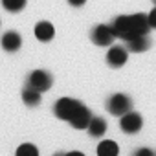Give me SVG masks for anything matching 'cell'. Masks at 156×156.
Instances as JSON below:
<instances>
[{
	"label": "cell",
	"mask_w": 156,
	"mask_h": 156,
	"mask_svg": "<svg viewBox=\"0 0 156 156\" xmlns=\"http://www.w3.org/2000/svg\"><path fill=\"white\" fill-rule=\"evenodd\" d=\"M129 59V50L119 44H110L107 51V62L112 68H121Z\"/></svg>",
	"instance_id": "obj_7"
},
{
	"label": "cell",
	"mask_w": 156,
	"mask_h": 156,
	"mask_svg": "<svg viewBox=\"0 0 156 156\" xmlns=\"http://www.w3.org/2000/svg\"><path fill=\"white\" fill-rule=\"evenodd\" d=\"M147 19H149V26H151V30H156V8L147 15Z\"/></svg>",
	"instance_id": "obj_17"
},
{
	"label": "cell",
	"mask_w": 156,
	"mask_h": 156,
	"mask_svg": "<svg viewBox=\"0 0 156 156\" xmlns=\"http://www.w3.org/2000/svg\"><path fill=\"white\" fill-rule=\"evenodd\" d=\"M2 6L9 13H19L26 8V0H2Z\"/></svg>",
	"instance_id": "obj_14"
},
{
	"label": "cell",
	"mask_w": 156,
	"mask_h": 156,
	"mask_svg": "<svg viewBox=\"0 0 156 156\" xmlns=\"http://www.w3.org/2000/svg\"><path fill=\"white\" fill-rule=\"evenodd\" d=\"M41 99H42V92H39V90H35V88H30V87H26V88L22 90V101H24V105H28V107H37V105L41 103Z\"/></svg>",
	"instance_id": "obj_12"
},
{
	"label": "cell",
	"mask_w": 156,
	"mask_h": 156,
	"mask_svg": "<svg viewBox=\"0 0 156 156\" xmlns=\"http://www.w3.org/2000/svg\"><path fill=\"white\" fill-rule=\"evenodd\" d=\"M68 4L73 6V8H81V6L87 4V0H68Z\"/></svg>",
	"instance_id": "obj_18"
},
{
	"label": "cell",
	"mask_w": 156,
	"mask_h": 156,
	"mask_svg": "<svg viewBox=\"0 0 156 156\" xmlns=\"http://www.w3.org/2000/svg\"><path fill=\"white\" fill-rule=\"evenodd\" d=\"M33 33H35V37H37L41 42H50V41L55 37V28H53L51 22H48V20H41V22H37Z\"/></svg>",
	"instance_id": "obj_9"
},
{
	"label": "cell",
	"mask_w": 156,
	"mask_h": 156,
	"mask_svg": "<svg viewBox=\"0 0 156 156\" xmlns=\"http://www.w3.org/2000/svg\"><path fill=\"white\" fill-rule=\"evenodd\" d=\"M90 39L96 46H101V48H108L110 44H114L116 41V33L112 30V26H107V24H99L92 30L90 33Z\"/></svg>",
	"instance_id": "obj_4"
},
{
	"label": "cell",
	"mask_w": 156,
	"mask_h": 156,
	"mask_svg": "<svg viewBox=\"0 0 156 156\" xmlns=\"http://www.w3.org/2000/svg\"><path fill=\"white\" fill-rule=\"evenodd\" d=\"M53 112L59 119L70 123L73 129H87V125L92 118V110L85 103L72 99V98L57 99L53 105Z\"/></svg>",
	"instance_id": "obj_1"
},
{
	"label": "cell",
	"mask_w": 156,
	"mask_h": 156,
	"mask_svg": "<svg viewBox=\"0 0 156 156\" xmlns=\"http://www.w3.org/2000/svg\"><path fill=\"white\" fill-rule=\"evenodd\" d=\"M141 127H143V118L138 112L129 110L123 116H119V129L125 134H136L141 130Z\"/></svg>",
	"instance_id": "obj_6"
},
{
	"label": "cell",
	"mask_w": 156,
	"mask_h": 156,
	"mask_svg": "<svg viewBox=\"0 0 156 156\" xmlns=\"http://www.w3.org/2000/svg\"><path fill=\"white\" fill-rule=\"evenodd\" d=\"M98 154L99 156H118L119 154V147L114 140H103L98 145Z\"/></svg>",
	"instance_id": "obj_13"
},
{
	"label": "cell",
	"mask_w": 156,
	"mask_h": 156,
	"mask_svg": "<svg viewBox=\"0 0 156 156\" xmlns=\"http://www.w3.org/2000/svg\"><path fill=\"white\" fill-rule=\"evenodd\" d=\"M107 110L112 114V116H123L125 112L132 110V99L127 96V94H112L108 99H107Z\"/></svg>",
	"instance_id": "obj_3"
},
{
	"label": "cell",
	"mask_w": 156,
	"mask_h": 156,
	"mask_svg": "<svg viewBox=\"0 0 156 156\" xmlns=\"http://www.w3.org/2000/svg\"><path fill=\"white\" fill-rule=\"evenodd\" d=\"M28 87L30 88H35L39 92H46L51 88L53 85V77L46 72V70H33L30 75H28Z\"/></svg>",
	"instance_id": "obj_5"
},
{
	"label": "cell",
	"mask_w": 156,
	"mask_h": 156,
	"mask_svg": "<svg viewBox=\"0 0 156 156\" xmlns=\"http://www.w3.org/2000/svg\"><path fill=\"white\" fill-rule=\"evenodd\" d=\"M0 44H2V48H4L6 51L13 53V51H19V50H20V46H22V37H20L19 31H13V30H11V31H6V33L2 35Z\"/></svg>",
	"instance_id": "obj_8"
},
{
	"label": "cell",
	"mask_w": 156,
	"mask_h": 156,
	"mask_svg": "<svg viewBox=\"0 0 156 156\" xmlns=\"http://www.w3.org/2000/svg\"><path fill=\"white\" fill-rule=\"evenodd\" d=\"M136 156H154L156 152L152 151V149H147V147H141V149H138L136 152H134Z\"/></svg>",
	"instance_id": "obj_16"
},
{
	"label": "cell",
	"mask_w": 156,
	"mask_h": 156,
	"mask_svg": "<svg viewBox=\"0 0 156 156\" xmlns=\"http://www.w3.org/2000/svg\"><path fill=\"white\" fill-rule=\"evenodd\" d=\"M154 4H156V0H154Z\"/></svg>",
	"instance_id": "obj_19"
},
{
	"label": "cell",
	"mask_w": 156,
	"mask_h": 156,
	"mask_svg": "<svg viewBox=\"0 0 156 156\" xmlns=\"http://www.w3.org/2000/svg\"><path fill=\"white\" fill-rule=\"evenodd\" d=\"M125 42H127L125 48L129 51H132V53H141V51H147L151 48V39L147 35H138V37H132V39H129Z\"/></svg>",
	"instance_id": "obj_10"
},
{
	"label": "cell",
	"mask_w": 156,
	"mask_h": 156,
	"mask_svg": "<svg viewBox=\"0 0 156 156\" xmlns=\"http://www.w3.org/2000/svg\"><path fill=\"white\" fill-rule=\"evenodd\" d=\"M107 129H108L107 121L103 118H98V116H92L90 121H88V125H87V130H88V134L92 138H103L105 132H107Z\"/></svg>",
	"instance_id": "obj_11"
},
{
	"label": "cell",
	"mask_w": 156,
	"mask_h": 156,
	"mask_svg": "<svg viewBox=\"0 0 156 156\" xmlns=\"http://www.w3.org/2000/svg\"><path fill=\"white\" fill-rule=\"evenodd\" d=\"M116 37L129 41L132 37L138 35H149V19L145 13H132V15H119L114 19V22L110 24Z\"/></svg>",
	"instance_id": "obj_2"
},
{
	"label": "cell",
	"mask_w": 156,
	"mask_h": 156,
	"mask_svg": "<svg viewBox=\"0 0 156 156\" xmlns=\"http://www.w3.org/2000/svg\"><path fill=\"white\" fill-rule=\"evenodd\" d=\"M17 154L19 156H37L39 154V149L31 143H22L19 149H17Z\"/></svg>",
	"instance_id": "obj_15"
}]
</instances>
